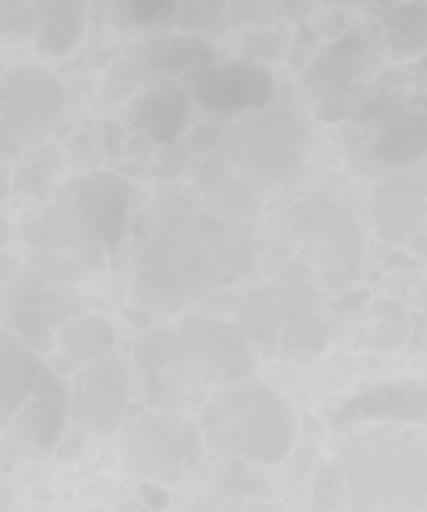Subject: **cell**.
Here are the masks:
<instances>
[{"mask_svg":"<svg viewBox=\"0 0 427 512\" xmlns=\"http://www.w3.org/2000/svg\"><path fill=\"white\" fill-rule=\"evenodd\" d=\"M130 300L140 313L173 318L238 283L260 253L243 223L198 210L188 195H153L133 225Z\"/></svg>","mask_w":427,"mask_h":512,"instance_id":"obj_1","label":"cell"},{"mask_svg":"<svg viewBox=\"0 0 427 512\" xmlns=\"http://www.w3.org/2000/svg\"><path fill=\"white\" fill-rule=\"evenodd\" d=\"M123 8L128 10L130 20L143 28H153V25L165 23V20L175 18L183 5V0H120Z\"/></svg>","mask_w":427,"mask_h":512,"instance_id":"obj_29","label":"cell"},{"mask_svg":"<svg viewBox=\"0 0 427 512\" xmlns=\"http://www.w3.org/2000/svg\"><path fill=\"white\" fill-rule=\"evenodd\" d=\"M348 512H427V433L383 425L340 448Z\"/></svg>","mask_w":427,"mask_h":512,"instance_id":"obj_6","label":"cell"},{"mask_svg":"<svg viewBox=\"0 0 427 512\" xmlns=\"http://www.w3.org/2000/svg\"><path fill=\"white\" fill-rule=\"evenodd\" d=\"M133 188L115 170H83L23 215L18 238L30 253L65 255L98 273L115 258L130 223Z\"/></svg>","mask_w":427,"mask_h":512,"instance_id":"obj_3","label":"cell"},{"mask_svg":"<svg viewBox=\"0 0 427 512\" xmlns=\"http://www.w3.org/2000/svg\"><path fill=\"white\" fill-rule=\"evenodd\" d=\"M348 510V495H345V483L340 468L328 465L320 470L315 480V498L313 512H343Z\"/></svg>","mask_w":427,"mask_h":512,"instance_id":"obj_28","label":"cell"},{"mask_svg":"<svg viewBox=\"0 0 427 512\" xmlns=\"http://www.w3.org/2000/svg\"><path fill=\"white\" fill-rule=\"evenodd\" d=\"M383 43L370 30L350 28L315 53L303 73V90L315 118L338 123L353 115L368 80L383 65Z\"/></svg>","mask_w":427,"mask_h":512,"instance_id":"obj_9","label":"cell"},{"mask_svg":"<svg viewBox=\"0 0 427 512\" xmlns=\"http://www.w3.org/2000/svg\"><path fill=\"white\" fill-rule=\"evenodd\" d=\"M238 325L245 330L250 343L258 345L268 358L288 355L290 333H293V310L283 285L253 288L243 298L238 310Z\"/></svg>","mask_w":427,"mask_h":512,"instance_id":"obj_20","label":"cell"},{"mask_svg":"<svg viewBox=\"0 0 427 512\" xmlns=\"http://www.w3.org/2000/svg\"><path fill=\"white\" fill-rule=\"evenodd\" d=\"M70 415V388L63 383L58 370L45 368L33 398L10 420V428L18 438H25L28 448L38 453H53L65 430V418Z\"/></svg>","mask_w":427,"mask_h":512,"instance_id":"obj_19","label":"cell"},{"mask_svg":"<svg viewBox=\"0 0 427 512\" xmlns=\"http://www.w3.org/2000/svg\"><path fill=\"white\" fill-rule=\"evenodd\" d=\"M68 165V153L55 143H43L15 160L13 193L33 203H43L55 193Z\"/></svg>","mask_w":427,"mask_h":512,"instance_id":"obj_24","label":"cell"},{"mask_svg":"<svg viewBox=\"0 0 427 512\" xmlns=\"http://www.w3.org/2000/svg\"><path fill=\"white\" fill-rule=\"evenodd\" d=\"M190 158H193V150L188 148L185 138L175 140V143L160 145L158 153L153 158V175L158 180H173L180 178L185 173V168L190 165Z\"/></svg>","mask_w":427,"mask_h":512,"instance_id":"obj_31","label":"cell"},{"mask_svg":"<svg viewBox=\"0 0 427 512\" xmlns=\"http://www.w3.org/2000/svg\"><path fill=\"white\" fill-rule=\"evenodd\" d=\"M283 0H228V15L235 25L260 23L265 15L280 8Z\"/></svg>","mask_w":427,"mask_h":512,"instance_id":"obj_33","label":"cell"},{"mask_svg":"<svg viewBox=\"0 0 427 512\" xmlns=\"http://www.w3.org/2000/svg\"><path fill=\"white\" fill-rule=\"evenodd\" d=\"M213 63H218V48L205 35L155 33L135 43L128 55L113 65L103 88L105 103H118L160 80H188Z\"/></svg>","mask_w":427,"mask_h":512,"instance_id":"obj_12","label":"cell"},{"mask_svg":"<svg viewBox=\"0 0 427 512\" xmlns=\"http://www.w3.org/2000/svg\"><path fill=\"white\" fill-rule=\"evenodd\" d=\"M370 213L380 240L408 245L427 260V163L380 180Z\"/></svg>","mask_w":427,"mask_h":512,"instance_id":"obj_16","label":"cell"},{"mask_svg":"<svg viewBox=\"0 0 427 512\" xmlns=\"http://www.w3.org/2000/svg\"><path fill=\"white\" fill-rule=\"evenodd\" d=\"M100 143H103V150L105 155H108L110 160L118 158L120 153L125 150V145H128V140H125V128L120 120H103V125H100Z\"/></svg>","mask_w":427,"mask_h":512,"instance_id":"obj_34","label":"cell"},{"mask_svg":"<svg viewBox=\"0 0 427 512\" xmlns=\"http://www.w3.org/2000/svg\"><path fill=\"white\" fill-rule=\"evenodd\" d=\"M40 13L35 35L40 53L63 58L75 48L85 30V8L90 0H30Z\"/></svg>","mask_w":427,"mask_h":512,"instance_id":"obj_23","label":"cell"},{"mask_svg":"<svg viewBox=\"0 0 427 512\" xmlns=\"http://www.w3.org/2000/svg\"><path fill=\"white\" fill-rule=\"evenodd\" d=\"M408 425L427 428V383L418 378H395L365 385L333 413L335 433L348 435L360 425Z\"/></svg>","mask_w":427,"mask_h":512,"instance_id":"obj_17","label":"cell"},{"mask_svg":"<svg viewBox=\"0 0 427 512\" xmlns=\"http://www.w3.org/2000/svg\"><path fill=\"white\" fill-rule=\"evenodd\" d=\"M225 13H228V0H183L175 18L185 33L203 35V30H218Z\"/></svg>","mask_w":427,"mask_h":512,"instance_id":"obj_26","label":"cell"},{"mask_svg":"<svg viewBox=\"0 0 427 512\" xmlns=\"http://www.w3.org/2000/svg\"><path fill=\"white\" fill-rule=\"evenodd\" d=\"M190 105V90L180 80H160L130 95L125 105V123L150 143L168 145L183 138Z\"/></svg>","mask_w":427,"mask_h":512,"instance_id":"obj_18","label":"cell"},{"mask_svg":"<svg viewBox=\"0 0 427 512\" xmlns=\"http://www.w3.org/2000/svg\"><path fill=\"white\" fill-rule=\"evenodd\" d=\"M133 363L150 410L185 415L218 390L253 378L255 350L238 323L183 315L158 325L133 345Z\"/></svg>","mask_w":427,"mask_h":512,"instance_id":"obj_2","label":"cell"},{"mask_svg":"<svg viewBox=\"0 0 427 512\" xmlns=\"http://www.w3.org/2000/svg\"><path fill=\"white\" fill-rule=\"evenodd\" d=\"M275 225L310 275L328 285H345L358 278L365 230L343 198L310 193L290 203Z\"/></svg>","mask_w":427,"mask_h":512,"instance_id":"obj_8","label":"cell"},{"mask_svg":"<svg viewBox=\"0 0 427 512\" xmlns=\"http://www.w3.org/2000/svg\"><path fill=\"white\" fill-rule=\"evenodd\" d=\"M0 355H3L0 358V370H3V380H0V390H3V423L8 425L25 408V403L33 398L35 388H38L48 365L38 358V350L30 348L23 338L8 333V330L3 333Z\"/></svg>","mask_w":427,"mask_h":512,"instance_id":"obj_21","label":"cell"},{"mask_svg":"<svg viewBox=\"0 0 427 512\" xmlns=\"http://www.w3.org/2000/svg\"><path fill=\"white\" fill-rule=\"evenodd\" d=\"M130 403V370L115 353L83 365L70 383V418L93 435H113Z\"/></svg>","mask_w":427,"mask_h":512,"instance_id":"obj_15","label":"cell"},{"mask_svg":"<svg viewBox=\"0 0 427 512\" xmlns=\"http://www.w3.org/2000/svg\"><path fill=\"white\" fill-rule=\"evenodd\" d=\"M188 90L193 103L210 120L243 118L275 103V78L263 63L248 58L223 60L190 75Z\"/></svg>","mask_w":427,"mask_h":512,"instance_id":"obj_14","label":"cell"},{"mask_svg":"<svg viewBox=\"0 0 427 512\" xmlns=\"http://www.w3.org/2000/svg\"><path fill=\"white\" fill-rule=\"evenodd\" d=\"M0 95V148L13 163L48 143L65 120L63 83L43 65L18 63L5 70Z\"/></svg>","mask_w":427,"mask_h":512,"instance_id":"obj_10","label":"cell"},{"mask_svg":"<svg viewBox=\"0 0 427 512\" xmlns=\"http://www.w3.org/2000/svg\"><path fill=\"white\" fill-rule=\"evenodd\" d=\"M53 348L58 350V373H78L83 365L113 353L115 328L103 315L83 313L58 330Z\"/></svg>","mask_w":427,"mask_h":512,"instance_id":"obj_22","label":"cell"},{"mask_svg":"<svg viewBox=\"0 0 427 512\" xmlns=\"http://www.w3.org/2000/svg\"><path fill=\"white\" fill-rule=\"evenodd\" d=\"M40 13L30 0H3V30L8 40H25L38 35Z\"/></svg>","mask_w":427,"mask_h":512,"instance_id":"obj_27","label":"cell"},{"mask_svg":"<svg viewBox=\"0 0 427 512\" xmlns=\"http://www.w3.org/2000/svg\"><path fill=\"white\" fill-rule=\"evenodd\" d=\"M338 3H348V5H355V3H370V0H338Z\"/></svg>","mask_w":427,"mask_h":512,"instance_id":"obj_36","label":"cell"},{"mask_svg":"<svg viewBox=\"0 0 427 512\" xmlns=\"http://www.w3.org/2000/svg\"><path fill=\"white\" fill-rule=\"evenodd\" d=\"M383 40L400 60L427 55V0L393 5L383 15Z\"/></svg>","mask_w":427,"mask_h":512,"instance_id":"obj_25","label":"cell"},{"mask_svg":"<svg viewBox=\"0 0 427 512\" xmlns=\"http://www.w3.org/2000/svg\"><path fill=\"white\" fill-rule=\"evenodd\" d=\"M243 48V58L255 60V63H263V60H275L278 55H283L285 50V35L280 30L273 28H255L240 43Z\"/></svg>","mask_w":427,"mask_h":512,"instance_id":"obj_30","label":"cell"},{"mask_svg":"<svg viewBox=\"0 0 427 512\" xmlns=\"http://www.w3.org/2000/svg\"><path fill=\"white\" fill-rule=\"evenodd\" d=\"M427 55L403 73H385L365 90L343 128L353 173L390 178L427 163Z\"/></svg>","mask_w":427,"mask_h":512,"instance_id":"obj_5","label":"cell"},{"mask_svg":"<svg viewBox=\"0 0 427 512\" xmlns=\"http://www.w3.org/2000/svg\"><path fill=\"white\" fill-rule=\"evenodd\" d=\"M313 8H315L313 0H283V5H280L278 13H280V18L295 20V23L303 25V20L313 13Z\"/></svg>","mask_w":427,"mask_h":512,"instance_id":"obj_35","label":"cell"},{"mask_svg":"<svg viewBox=\"0 0 427 512\" xmlns=\"http://www.w3.org/2000/svg\"><path fill=\"white\" fill-rule=\"evenodd\" d=\"M85 313V300L68 285L43 278L38 270H20L5 280V330L23 338L30 348L48 350L68 320Z\"/></svg>","mask_w":427,"mask_h":512,"instance_id":"obj_13","label":"cell"},{"mask_svg":"<svg viewBox=\"0 0 427 512\" xmlns=\"http://www.w3.org/2000/svg\"><path fill=\"white\" fill-rule=\"evenodd\" d=\"M205 450L230 460L278 465L298 440V415L273 385L240 380L218 390L198 413Z\"/></svg>","mask_w":427,"mask_h":512,"instance_id":"obj_7","label":"cell"},{"mask_svg":"<svg viewBox=\"0 0 427 512\" xmlns=\"http://www.w3.org/2000/svg\"><path fill=\"white\" fill-rule=\"evenodd\" d=\"M310 145L313 130L305 110L293 98L275 100L270 108L228 125L220 148L200 160L195 183L205 195L263 198L303 168Z\"/></svg>","mask_w":427,"mask_h":512,"instance_id":"obj_4","label":"cell"},{"mask_svg":"<svg viewBox=\"0 0 427 512\" xmlns=\"http://www.w3.org/2000/svg\"><path fill=\"white\" fill-rule=\"evenodd\" d=\"M120 448L130 473L155 483H175L200 463L205 443L198 420L145 410L125 425Z\"/></svg>","mask_w":427,"mask_h":512,"instance_id":"obj_11","label":"cell"},{"mask_svg":"<svg viewBox=\"0 0 427 512\" xmlns=\"http://www.w3.org/2000/svg\"><path fill=\"white\" fill-rule=\"evenodd\" d=\"M103 143L98 140V135L90 128L80 130L73 135V140L68 143V158L75 165H80L83 170H98V163L103 160Z\"/></svg>","mask_w":427,"mask_h":512,"instance_id":"obj_32","label":"cell"}]
</instances>
